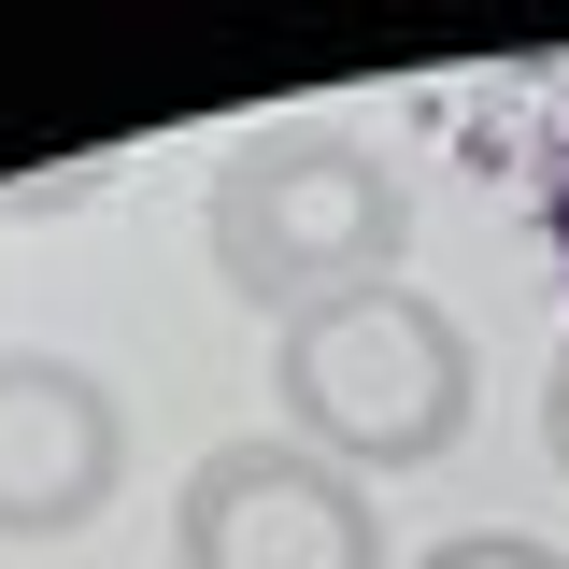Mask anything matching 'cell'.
Masks as SVG:
<instances>
[{"label": "cell", "mask_w": 569, "mask_h": 569, "mask_svg": "<svg viewBox=\"0 0 569 569\" xmlns=\"http://www.w3.org/2000/svg\"><path fill=\"white\" fill-rule=\"evenodd\" d=\"M541 441H556V470H569V356H556V385H541Z\"/></svg>", "instance_id": "obj_6"}, {"label": "cell", "mask_w": 569, "mask_h": 569, "mask_svg": "<svg viewBox=\"0 0 569 569\" xmlns=\"http://www.w3.org/2000/svg\"><path fill=\"white\" fill-rule=\"evenodd\" d=\"M200 242H213V284L242 313L299 328V313H328L356 284H399V257H413V186H399L385 142L328 129V114H284V129H242L213 157Z\"/></svg>", "instance_id": "obj_1"}, {"label": "cell", "mask_w": 569, "mask_h": 569, "mask_svg": "<svg viewBox=\"0 0 569 569\" xmlns=\"http://www.w3.org/2000/svg\"><path fill=\"white\" fill-rule=\"evenodd\" d=\"M413 569H569L556 541H527V527H456V541H427Z\"/></svg>", "instance_id": "obj_5"}, {"label": "cell", "mask_w": 569, "mask_h": 569, "mask_svg": "<svg viewBox=\"0 0 569 569\" xmlns=\"http://www.w3.org/2000/svg\"><path fill=\"white\" fill-rule=\"evenodd\" d=\"M271 399H284V441L299 456L385 485V470H427V456L470 441L485 356H470V328L427 284H356L328 313L271 328Z\"/></svg>", "instance_id": "obj_2"}, {"label": "cell", "mask_w": 569, "mask_h": 569, "mask_svg": "<svg viewBox=\"0 0 569 569\" xmlns=\"http://www.w3.org/2000/svg\"><path fill=\"white\" fill-rule=\"evenodd\" d=\"M171 569H399V556H385V512L356 470L257 427L171 485Z\"/></svg>", "instance_id": "obj_3"}, {"label": "cell", "mask_w": 569, "mask_h": 569, "mask_svg": "<svg viewBox=\"0 0 569 569\" xmlns=\"http://www.w3.org/2000/svg\"><path fill=\"white\" fill-rule=\"evenodd\" d=\"M129 485V413L86 356H0V541H86Z\"/></svg>", "instance_id": "obj_4"}]
</instances>
